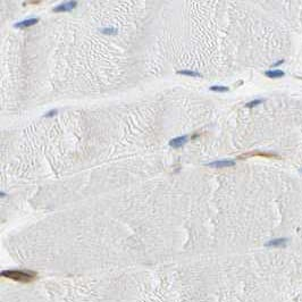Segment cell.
<instances>
[{
    "label": "cell",
    "mask_w": 302,
    "mask_h": 302,
    "mask_svg": "<svg viewBox=\"0 0 302 302\" xmlns=\"http://www.w3.org/2000/svg\"><path fill=\"white\" fill-rule=\"evenodd\" d=\"M100 32L103 34H108V35H114L117 33V29L115 27H104V29H100Z\"/></svg>",
    "instance_id": "11"
},
{
    "label": "cell",
    "mask_w": 302,
    "mask_h": 302,
    "mask_svg": "<svg viewBox=\"0 0 302 302\" xmlns=\"http://www.w3.org/2000/svg\"><path fill=\"white\" fill-rule=\"evenodd\" d=\"M286 242H287V238H275V240H271L269 241L266 245L267 246H283L286 244Z\"/></svg>",
    "instance_id": "7"
},
{
    "label": "cell",
    "mask_w": 302,
    "mask_h": 302,
    "mask_svg": "<svg viewBox=\"0 0 302 302\" xmlns=\"http://www.w3.org/2000/svg\"><path fill=\"white\" fill-rule=\"evenodd\" d=\"M57 114H58V110H57V109H51V110H49L47 114L44 115V117H48V118H49V117H54Z\"/></svg>",
    "instance_id": "12"
},
{
    "label": "cell",
    "mask_w": 302,
    "mask_h": 302,
    "mask_svg": "<svg viewBox=\"0 0 302 302\" xmlns=\"http://www.w3.org/2000/svg\"><path fill=\"white\" fill-rule=\"evenodd\" d=\"M178 74H182V75H185V76H192V77H201V74L199 72H194V71H189V69H182V71L177 72Z\"/></svg>",
    "instance_id": "8"
},
{
    "label": "cell",
    "mask_w": 302,
    "mask_h": 302,
    "mask_svg": "<svg viewBox=\"0 0 302 302\" xmlns=\"http://www.w3.org/2000/svg\"><path fill=\"white\" fill-rule=\"evenodd\" d=\"M234 165H235V161L230 159H223V160H217L208 164V166L211 168H225V167H230Z\"/></svg>",
    "instance_id": "3"
},
{
    "label": "cell",
    "mask_w": 302,
    "mask_h": 302,
    "mask_svg": "<svg viewBox=\"0 0 302 302\" xmlns=\"http://www.w3.org/2000/svg\"><path fill=\"white\" fill-rule=\"evenodd\" d=\"M38 22H39V18L33 17V18H27V19L21 21V22H18V23H15L14 26H15L16 29H25V27H30V26L35 25Z\"/></svg>",
    "instance_id": "5"
},
{
    "label": "cell",
    "mask_w": 302,
    "mask_h": 302,
    "mask_svg": "<svg viewBox=\"0 0 302 302\" xmlns=\"http://www.w3.org/2000/svg\"><path fill=\"white\" fill-rule=\"evenodd\" d=\"M265 75L269 79H281L285 75V73L281 69H270V71L265 72Z\"/></svg>",
    "instance_id": "6"
},
{
    "label": "cell",
    "mask_w": 302,
    "mask_h": 302,
    "mask_svg": "<svg viewBox=\"0 0 302 302\" xmlns=\"http://www.w3.org/2000/svg\"><path fill=\"white\" fill-rule=\"evenodd\" d=\"M300 172H301V173H302V168H301V169H300Z\"/></svg>",
    "instance_id": "15"
},
{
    "label": "cell",
    "mask_w": 302,
    "mask_h": 302,
    "mask_svg": "<svg viewBox=\"0 0 302 302\" xmlns=\"http://www.w3.org/2000/svg\"><path fill=\"white\" fill-rule=\"evenodd\" d=\"M282 63H284V60H279V62H277V63L275 64V65H274V66H278V65H281V64H282Z\"/></svg>",
    "instance_id": "13"
},
{
    "label": "cell",
    "mask_w": 302,
    "mask_h": 302,
    "mask_svg": "<svg viewBox=\"0 0 302 302\" xmlns=\"http://www.w3.org/2000/svg\"><path fill=\"white\" fill-rule=\"evenodd\" d=\"M5 195H6V194H5V193H4V192H0V197H1V198H4V197H5Z\"/></svg>",
    "instance_id": "14"
},
{
    "label": "cell",
    "mask_w": 302,
    "mask_h": 302,
    "mask_svg": "<svg viewBox=\"0 0 302 302\" xmlns=\"http://www.w3.org/2000/svg\"><path fill=\"white\" fill-rule=\"evenodd\" d=\"M77 6V2L76 1H67V2H64V4H60L58 6L54 7L52 11L54 13H65V11H71L74 8Z\"/></svg>",
    "instance_id": "2"
},
{
    "label": "cell",
    "mask_w": 302,
    "mask_h": 302,
    "mask_svg": "<svg viewBox=\"0 0 302 302\" xmlns=\"http://www.w3.org/2000/svg\"><path fill=\"white\" fill-rule=\"evenodd\" d=\"M1 276L8 279H11L17 283H32L36 278V273L32 270H21V269H9L1 271Z\"/></svg>",
    "instance_id": "1"
},
{
    "label": "cell",
    "mask_w": 302,
    "mask_h": 302,
    "mask_svg": "<svg viewBox=\"0 0 302 302\" xmlns=\"http://www.w3.org/2000/svg\"><path fill=\"white\" fill-rule=\"evenodd\" d=\"M209 90L215 91V92H227L230 90V87H223V85H213V87H210Z\"/></svg>",
    "instance_id": "10"
},
{
    "label": "cell",
    "mask_w": 302,
    "mask_h": 302,
    "mask_svg": "<svg viewBox=\"0 0 302 302\" xmlns=\"http://www.w3.org/2000/svg\"><path fill=\"white\" fill-rule=\"evenodd\" d=\"M262 102H263L262 99H254V100H251V101H249L248 103H245V107L246 108H254V107L261 104Z\"/></svg>",
    "instance_id": "9"
},
{
    "label": "cell",
    "mask_w": 302,
    "mask_h": 302,
    "mask_svg": "<svg viewBox=\"0 0 302 302\" xmlns=\"http://www.w3.org/2000/svg\"><path fill=\"white\" fill-rule=\"evenodd\" d=\"M187 141H189V136H187V135H181V136H177V137L172 139V140L169 141V145H170L172 148L177 149V148L183 147Z\"/></svg>",
    "instance_id": "4"
}]
</instances>
